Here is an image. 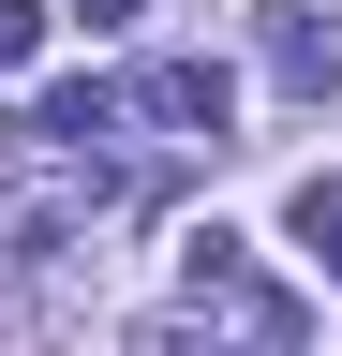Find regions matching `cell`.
<instances>
[{
  "instance_id": "6da1fadb",
  "label": "cell",
  "mask_w": 342,
  "mask_h": 356,
  "mask_svg": "<svg viewBox=\"0 0 342 356\" xmlns=\"http://www.w3.org/2000/svg\"><path fill=\"white\" fill-rule=\"evenodd\" d=\"M179 297H194V327H224L208 356H313V312H297L268 267L224 238V222H194V238H179Z\"/></svg>"
},
{
  "instance_id": "7a4b0ae2",
  "label": "cell",
  "mask_w": 342,
  "mask_h": 356,
  "mask_svg": "<svg viewBox=\"0 0 342 356\" xmlns=\"http://www.w3.org/2000/svg\"><path fill=\"white\" fill-rule=\"evenodd\" d=\"M119 119H164V134H208V149H224V119H238V74H224V60H149L134 89H119Z\"/></svg>"
},
{
  "instance_id": "3957f363",
  "label": "cell",
  "mask_w": 342,
  "mask_h": 356,
  "mask_svg": "<svg viewBox=\"0 0 342 356\" xmlns=\"http://www.w3.org/2000/svg\"><path fill=\"white\" fill-rule=\"evenodd\" d=\"M268 74H283V89H342V30H313V15L283 0V15H268Z\"/></svg>"
},
{
  "instance_id": "277c9868",
  "label": "cell",
  "mask_w": 342,
  "mask_h": 356,
  "mask_svg": "<svg viewBox=\"0 0 342 356\" xmlns=\"http://www.w3.org/2000/svg\"><path fill=\"white\" fill-rule=\"evenodd\" d=\"M297 238H313L327 282H342V178H297Z\"/></svg>"
},
{
  "instance_id": "5b68a950",
  "label": "cell",
  "mask_w": 342,
  "mask_h": 356,
  "mask_svg": "<svg viewBox=\"0 0 342 356\" xmlns=\"http://www.w3.org/2000/svg\"><path fill=\"white\" fill-rule=\"evenodd\" d=\"M75 15H90V30H134V15H149V0H75Z\"/></svg>"
}]
</instances>
